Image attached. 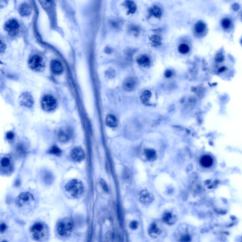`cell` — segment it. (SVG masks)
<instances>
[{
    "mask_svg": "<svg viewBox=\"0 0 242 242\" xmlns=\"http://www.w3.org/2000/svg\"><path fill=\"white\" fill-rule=\"evenodd\" d=\"M65 189L71 196L76 197L82 194L84 191V186L80 181L73 179L67 184Z\"/></svg>",
    "mask_w": 242,
    "mask_h": 242,
    "instance_id": "1",
    "label": "cell"
},
{
    "mask_svg": "<svg viewBox=\"0 0 242 242\" xmlns=\"http://www.w3.org/2000/svg\"><path fill=\"white\" fill-rule=\"evenodd\" d=\"M73 227V223L70 220L64 219L58 224V232L61 236H68L72 233Z\"/></svg>",
    "mask_w": 242,
    "mask_h": 242,
    "instance_id": "2",
    "label": "cell"
},
{
    "mask_svg": "<svg viewBox=\"0 0 242 242\" xmlns=\"http://www.w3.org/2000/svg\"><path fill=\"white\" fill-rule=\"evenodd\" d=\"M31 233L35 239L40 241L46 237L47 233V230L44 224L36 223L32 227Z\"/></svg>",
    "mask_w": 242,
    "mask_h": 242,
    "instance_id": "3",
    "label": "cell"
},
{
    "mask_svg": "<svg viewBox=\"0 0 242 242\" xmlns=\"http://www.w3.org/2000/svg\"><path fill=\"white\" fill-rule=\"evenodd\" d=\"M42 108L46 111L53 110L56 107L57 102L56 99L51 95H46L41 101Z\"/></svg>",
    "mask_w": 242,
    "mask_h": 242,
    "instance_id": "4",
    "label": "cell"
},
{
    "mask_svg": "<svg viewBox=\"0 0 242 242\" xmlns=\"http://www.w3.org/2000/svg\"><path fill=\"white\" fill-rule=\"evenodd\" d=\"M29 67L34 70H41L44 67L43 59L40 56L35 55L30 58L29 60Z\"/></svg>",
    "mask_w": 242,
    "mask_h": 242,
    "instance_id": "5",
    "label": "cell"
},
{
    "mask_svg": "<svg viewBox=\"0 0 242 242\" xmlns=\"http://www.w3.org/2000/svg\"><path fill=\"white\" fill-rule=\"evenodd\" d=\"M19 23L14 19L9 20L5 25V29L10 35L15 36L17 34L19 31Z\"/></svg>",
    "mask_w": 242,
    "mask_h": 242,
    "instance_id": "6",
    "label": "cell"
},
{
    "mask_svg": "<svg viewBox=\"0 0 242 242\" xmlns=\"http://www.w3.org/2000/svg\"><path fill=\"white\" fill-rule=\"evenodd\" d=\"M214 158L211 155L205 154L201 157L200 163L203 168H211L214 165Z\"/></svg>",
    "mask_w": 242,
    "mask_h": 242,
    "instance_id": "7",
    "label": "cell"
},
{
    "mask_svg": "<svg viewBox=\"0 0 242 242\" xmlns=\"http://www.w3.org/2000/svg\"><path fill=\"white\" fill-rule=\"evenodd\" d=\"M34 200V198L32 194L29 192H24L22 193L18 197V204L20 207L29 204Z\"/></svg>",
    "mask_w": 242,
    "mask_h": 242,
    "instance_id": "8",
    "label": "cell"
},
{
    "mask_svg": "<svg viewBox=\"0 0 242 242\" xmlns=\"http://www.w3.org/2000/svg\"><path fill=\"white\" fill-rule=\"evenodd\" d=\"M72 132L69 128H65L60 129L57 134L58 139L60 142H67L71 138Z\"/></svg>",
    "mask_w": 242,
    "mask_h": 242,
    "instance_id": "9",
    "label": "cell"
},
{
    "mask_svg": "<svg viewBox=\"0 0 242 242\" xmlns=\"http://www.w3.org/2000/svg\"><path fill=\"white\" fill-rule=\"evenodd\" d=\"M71 157L75 161L80 162L83 160L85 157V153L83 149L80 147L73 148L71 152Z\"/></svg>",
    "mask_w": 242,
    "mask_h": 242,
    "instance_id": "10",
    "label": "cell"
},
{
    "mask_svg": "<svg viewBox=\"0 0 242 242\" xmlns=\"http://www.w3.org/2000/svg\"><path fill=\"white\" fill-rule=\"evenodd\" d=\"M20 103L22 105L30 108L33 104V99L31 94L28 93H24L20 98Z\"/></svg>",
    "mask_w": 242,
    "mask_h": 242,
    "instance_id": "11",
    "label": "cell"
},
{
    "mask_svg": "<svg viewBox=\"0 0 242 242\" xmlns=\"http://www.w3.org/2000/svg\"><path fill=\"white\" fill-rule=\"evenodd\" d=\"M51 69L52 72L55 74H60L63 71L62 64L58 60H52L51 63Z\"/></svg>",
    "mask_w": 242,
    "mask_h": 242,
    "instance_id": "12",
    "label": "cell"
},
{
    "mask_svg": "<svg viewBox=\"0 0 242 242\" xmlns=\"http://www.w3.org/2000/svg\"><path fill=\"white\" fill-rule=\"evenodd\" d=\"M140 200L144 204H148L152 201L153 200L152 195L146 191H143L140 193Z\"/></svg>",
    "mask_w": 242,
    "mask_h": 242,
    "instance_id": "13",
    "label": "cell"
},
{
    "mask_svg": "<svg viewBox=\"0 0 242 242\" xmlns=\"http://www.w3.org/2000/svg\"><path fill=\"white\" fill-rule=\"evenodd\" d=\"M233 23L231 19L228 17L223 18L221 22V26L224 30L225 31L231 30L232 28Z\"/></svg>",
    "mask_w": 242,
    "mask_h": 242,
    "instance_id": "14",
    "label": "cell"
},
{
    "mask_svg": "<svg viewBox=\"0 0 242 242\" xmlns=\"http://www.w3.org/2000/svg\"><path fill=\"white\" fill-rule=\"evenodd\" d=\"M19 12L22 16H27L31 12L32 9L31 6L27 4L24 3L22 4L19 8Z\"/></svg>",
    "mask_w": 242,
    "mask_h": 242,
    "instance_id": "15",
    "label": "cell"
},
{
    "mask_svg": "<svg viewBox=\"0 0 242 242\" xmlns=\"http://www.w3.org/2000/svg\"><path fill=\"white\" fill-rule=\"evenodd\" d=\"M135 80L133 78H127L124 81L123 84V88L127 91H131L134 89L135 86Z\"/></svg>",
    "mask_w": 242,
    "mask_h": 242,
    "instance_id": "16",
    "label": "cell"
},
{
    "mask_svg": "<svg viewBox=\"0 0 242 242\" xmlns=\"http://www.w3.org/2000/svg\"><path fill=\"white\" fill-rule=\"evenodd\" d=\"M206 24L203 22L199 21L195 24L194 26L195 32L199 34H202L204 33L206 31Z\"/></svg>",
    "mask_w": 242,
    "mask_h": 242,
    "instance_id": "17",
    "label": "cell"
},
{
    "mask_svg": "<svg viewBox=\"0 0 242 242\" xmlns=\"http://www.w3.org/2000/svg\"><path fill=\"white\" fill-rule=\"evenodd\" d=\"M145 155L149 161H153L156 158V151L152 149H146L144 150Z\"/></svg>",
    "mask_w": 242,
    "mask_h": 242,
    "instance_id": "18",
    "label": "cell"
},
{
    "mask_svg": "<svg viewBox=\"0 0 242 242\" xmlns=\"http://www.w3.org/2000/svg\"><path fill=\"white\" fill-rule=\"evenodd\" d=\"M149 12L151 15H152L157 18H160L162 14V12L160 7L156 5H154L152 7H151L149 9Z\"/></svg>",
    "mask_w": 242,
    "mask_h": 242,
    "instance_id": "19",
    "label": "cell"
},
{
    "mask_svg": "<svg viewBox=\"0 0 242 242\" xmlns=\"http://www.w3.org/2000/svg\"><path fill=\"white\" fill-rule=\"evenodd\" d=\"M161 233L160 230L157 226L156 224L153 223L150 225L149 229V234L151 236L156 237Z\"/></svg>",
    "mask_w": 242,
    "mask_h": 242,
    "instance_id": "20",
    "label": "cell"
},
{
    "mask_svg": "<svg viewBox=\"0 0 242 242\" xmlns=\"http://www.w3.org/2000/svg\"><path fill=\"white\" fill-rule=\"evenodd\" d=\"M106 123L107 125L110 127H114L117 126V121L116 117L114 115H109L106 118Z\"/></svg>",
    "mask_w": 242,
    "mask_h": 242,
    "instance_id": "21",
    "label": "cell"
},
{
    "mask_svg": "<svg viewBox=\"0 0 242 242\" xmlns=\"http://www.w3.org/2000/svg\"><path fill=\"white\" fill-rule=\"evenodd\" d=\"M137 63L142 66L147 67L150 65V60L148 57L143 56L138 59Z\"/></svg>",
    "mask_w": 242,
    "mask_h": 242,
    "instance_id": "22",
    "label": "cell"
},
{
    "mask_svg": "<svg viewBox=\"0 0 242 242\" xmlns=\"http://www.w3.org/2000/svg\"><path fill=\"white\" fill-rule=\"evenodd\" d=\"M163 220L165 223L168 224H172L176 221L175 216H173V215L169 212L164 214L163 217Z\"/></svg>",
    "mask_w": 242,
    "mask_h": 242,
    "instance_id": "23",
    "label": "cell"
},
{
    "mask_svg": "<svg viewBox=\"0 0 242 242\" xmlns=\"http://www.w3.org/2000/svg\"><path fill=\"white\" fill-rule=\"evenodd\" d=\"M151 96V93L149 90H145L142 93L141 96L142 101L143 103H146L150 99Z\"/></svg>",
    "mask_w": 242,
    "mask_h": 242,
    "instance_id": "24",
    "label": "cell"
},
{
    "mask_svg": "<svg viewBox=\"0 0 242 242\" xmlns=\"http://www.w3.org/2000/svg\"><path fill=\"white\" fill-rule=\"evenodd\" d=\"M125 4L126 7H128L129 9V11H128L129 13H133L135 12L136 10V6L133 2L129 1H126L125 2Z\"/></svg>",
    "mask_w": 242,
    "mask_h": 242,
    "instance_id": "25",
    "label": "cell"
},
{
    "mask_svg": "<svg viewBox=\"0 0 242 242\" xmlns=\"http://www.w3.org/2000/svg\"><path fill=\"white\" fill-rule=\"evenodd\" d=\"M49 153L55 155L57 156H60L62 153V151L60 150V149L58 147L56 146H54L52 147L49 149Z\"/></svg>",
    "mask_w": 242,
    "mask_h": 242,
    "instance_id": "26",
    "label": "cell"
},
{
    "mask_svg": "<svg viewBox=\"0 0 242 242\" xmlns=\"http://www.w3.org/2000/svg\"><path fill=\"white\" fill-rule=\"evenodd\" d=\"M189 47L186 44H182L179 47V51L181 54H187L189 52Z\"/></svg>",
    "mask_w": 242,
    "mask_h": 242,
    "instance_id": "27",
    "label": "cell"
},
{
    "mask_svg": "<svg viewBox=\"0 0 242 242\" xmlns=\"http://www.w3.org/2000/svg\"><path fill=\"white\" fill-rule=\"evenodd\" d=\"M150 40H151L153 45L155 46H157L161 43L160 37L157 36H153L150 38Z\"/></svg>",
    "mask_w": 242,
    "mask_h": 242,
    "instance_id": "28",
    "label": "cell"
},
{
    "mask_svg": "<svg viewBox=\"0 0 242 242\" xmlns=\"http://www.w3.org/2000/svg\"><path fill=\"white\" fill-rule=\"evenodd\" d=\"M1 164L2 167H8L11 164V161L8 157H3L1 161Z\"/></svg>",
    "mask_w": 242,
    "mask_h": 242,
    "instance_id": "29",
    "label": "cell"
},
{
    "mask_svg": "<svg viewBox=\"0 0 242 242\" xmlns=\"http://www.w3.org/2000/svg\"><path fill=\"white\" fill-rule=\"evenodd\" d=\"M191 241V237L188 234H185L181 237L180 239V242H190Z\"/></svg>",
    "mask_w": 242,
    "mask_h": 242,
    "instance_id": "30",
    "label": "cell"
},
{
    "mask_svg": "<svg viewBox=\"0 0 242 242\" xmlns=\"http://www.w3.org/2000/svg\"><path fill=\"white\" fill-rule=\"evenodd\" d=\"M100 184L101 186L102 187L103 189L105 191H108L109 190V188H108V186H107V184L105 183V182L103 180H101Z\"/></svg>",
    "mask_w": 242,
    "mask_h": 242,
    "instance_id": "31",
    "label": "cell"
},
{
    "mask_svg": "<svg viewBox=\"0 0 242 242\" xmlns=\"http://www.w3.org/2000/svg\"><path fill=\"white\" fill-rule=\"evenodd\" d=\"M138 224L137 222L135 221H133L132 222L130 223V228L133 230H135L137 229L138 227Z\"/></svg>",
    "mask_w": 242,
    "mask_h": 242,
    "instance_id": "32",
    "label": "cell"
},
{
    "mask_svg": "<svg viewBox=\"0 0 242 242\" xmlns=\"http://www.w3.org/2000/svg\"><path fill=\"white\" fill-rule=\"evenodd\" d=\"M14 137V133L12 132H9L6 134V137L8 140H12Z\"/></svg>",
    "mask_w": 242,
    "mask_h": 242,
    "instance_id": "33",
    "label": "cell"
},
{
    "mask_svg": "<svg viewBox=\"0 0 242 242\" xmlns=\"http://www.w3.org/2000/svg\"><path fill=\"white\" fill-rule=\"evenodd\" d=\"M6 228H7V226H6V225H5V224H1V227H0V230H1V233L3 232L6 230Z\"/></svg>",
    "mask_w": 242,
    "mask_h": 242,
    "instance_id": "34",
    "label": "cell"
},
{
    "mask_svg": "<svg viewBox=\"0 0 242 242\" xmlns=\"http://www.w3.org/2000/svg\"><path fill=\"white\" fill-rule=\"evenodd\" d=\"M172 75V72L170 70H166L165 73V76L166 77H170Z\"/></svg>",
    "mask_w": 242,
    "mask_h": 242,
    "instance_id": "35",
    "label": "cell"
},
{
    "mask_svg": "<svg viewBox=\"0 0 242 242\" xmlns=\"http://www.w3.org/2000/svg\"></svg>",
    "mask_w": 242,
    "mask_h": 242,
    "instance_id": "36",
    "label": "cell"
}]
</instances>
